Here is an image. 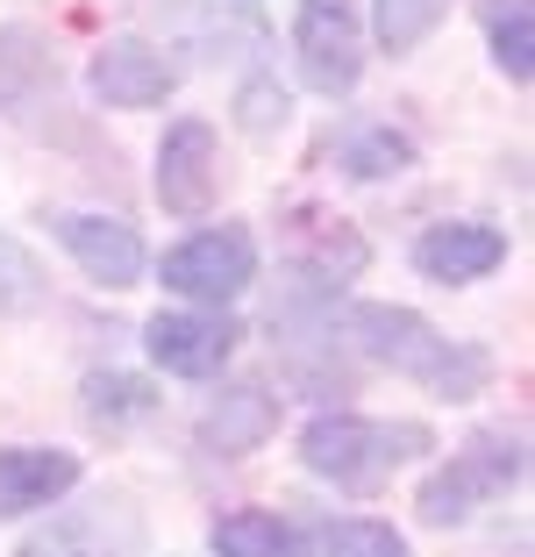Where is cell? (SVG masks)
Wrapping results in <instances>:
<instances>
[{
    "instance_id": "52a82bcc",
    "label": "cell",
    "mask_w": 535,
    "mask_h": 557,
    "mask_svg": "<svg viewBox=\"0 0 535 557\" xmlns=\"http://www.w3.org/2000/svg\"><path fill=\"white\" fill-rule=\"evenodd\" d=\"M22 557H144V522L129 500H94L22 543Z\"/></svg>"
},
{
    "instance_id": "2e32d148",
    "label": "cell",
    "mask_w": 535,
    "mask_h": 557,
    "mask_svg": "<svg viewBox=\"0 0 535 557\" xmlns=\"http://www.w3.org/2000/svg\"><path fill=\"white\" fill-rule=\"evenodd\" d=\"M493 58H500L507 79L528 86V72H535V8H528V0L493 8Z\"/></svg>"
},
{
    "instance_id": "ba28073f",
    "label": "cell",
    "mask_w": 535,
    "mask_h": 557,
    "mask_svg": "<svg viewBox=\"0 0 535 557\" xmlns=\"http://www.w3.org/2000/svg\"><path fill=\"white\" fill-rule=\"evenodd\" d=\"M236 336H244V329L228 322L222 308H214V314H158V322L144 329L150 358H158L164 372H178V379H208V372H222L228 350H236Z\"/></svg>"
},
{
    "instance_id": "9c48e42d",
    "label": "cell",
    "mask_w": 535,
    "mask_h": 557,
    "mask_svg": "<svg viewBox=\"0 0 535 557\" xmlns=\"http://www.w3.org/2000/svg\"><path fill=\"white\" fill-rule=\"evenodd\" d=\"M86 86H94L100 108H158V100L172 94V65H164L150 44H136V36H114V44L94 50Z\"/></svg>"
},
{
    "instance_id": "ffe728a7",
    "label": "cell",
    "mask_w": 535,
    "mask_h": 557,
    "mask_svg": "<svg viewBox=\"0 0 535 557\" xmlns=\"http://www.w3.org/2000/svg\"><path fill=\"white\" fill-rule=\"evenodd\" d=\"M36 300H43V264L15 236H0V314H29Z\"/></svg>"
},
{
    "instance_id": "277c9868",
    "label": "cell",
    "mask_w": 535,
    "mask_h": 557,
    "mask_svg": "<svg viewBox=\"0 0 535 557\" xmlns=\"http://www.w3.org/2000/svg\"><path fill=\"white\" fill-rule=\"evenodd\" d=\"M293 50H300L308 86L350 94L357 72H364V22H357V0H300V15H293Z\"/></svg>"
},
{
    "instance_id": "ac0fdd59",
    "label": "cell",
    "mask_w": 535,
    "mask_h": 557,
    "mask_svg": "<svg viewBox=\"0 0 535 557\" xmlns=\"http://www.w3.org/2000/svg\"><path fill=\"white\" fill-rule=\"evenodd\" d=\"M407 164H414V144L400 129H364L343 144V172L350 180H386V172H407Z\"/></svg>"
},
{
    "instance_id": "7402d4cb",
    "label": "cell",
    "mask_w": 535,
    "mask_h": 557,
    "mask_svg": "<svg viewBox=\"0 0 535 557\" xmlns=\"http://www.w3.org/2000/svg\"><path fill=\"white\" fill-rule=\"evenodd\" d=\"M236 122H244L250 136H272L278 122H286V86H272V79H250V86H244V115H236Z\"/></svg>"
},
{
    "instance_id": "4fadbf2b",
    "label": "cell",
    "mask_w": 535,
    "mask_h": 557,
    "mask_svg": "<svg viewBox=\"0 0 535 557\" xmlns=\"http://www.w3.org/2000/svg\"><path fill=\"white\" fill-rule=\"evenodd\" d=\"M272 429H278V400L264 386H228L208 408V422H200V443H208L214 458H250Z\"/></svg>"
},
{
    "instance_id": "e0dca14e",
    "label": "cell",
    "mask_w": 535,
    "mask_h": 557,
    "mask_svg": "<svg viewBox=\"0 0 535 557\" xmlns=\"http://www.w3.org/2000/svg\"><path fill=\"white\" fill-rule=\"evenodd\" d=\"M328 557H407V536L393 522H372V515H343V522L322 529Z\"/></svg>"
},
{
    "instance_id": "3957f363",
    "label": "cell",
    "mask_w": 535,
    "mask_h": 557,
    "mask_svg": "<svg viewBox=\"0 0 535 557\" xmlns=\"http://www.w3.org/2000/svg\"><path fill=\"white\" fill-rule=\"evenodd\" d=\"M514 479H521V443L514 436H471L464 450H457V458L422 486V522H436V529L464 522L478 500L507 493Z\"/></svg>"
},
{
    "instance_id": "8fae6325",
    "label": "cell",
    "mask_w": 535,
    "mask_h": 557,
    "mask_svg": "<svg viewBox=\"0 0 535 557\" xmlns=\"http://www.w3.org/2000/svg\"><path fill=\"white\" fill-rule=\"evenodd\" d=\"M65 250L100 278V286H136L144 278V236L129 222H108V214H65L58 222Z\"/></svg>"
},
{
    "instance_id": "5b68a950",
    "label": "cell",
    "mask_w": 535,
    "mask_h": 557,
    "mask_svg": "<svg viewBox=\"0 0 535 557\" xmlns=\"http://www.w3.org/2000/svg\"><path fill=\"white\" fill-rule=\"evenodd\" d=\"M250 278H258V244L244 230H200L194 244L164 250V286L186 300H208V308L236 300Z\"/></svg>"
},
{
    "instance_id": "5bb4252c",
    "label": "cell",
    "mask_w": 535,
    "mask_h": 557,
    "mask_svg": "<svg viewBox=\"0 0 535 557\" xmlns=\"http://www.w3.org/2000/svg\"><path fill=\"white\" fill-rule=\"evenodd\" d=\"M43 86H58V65H50V50L36 29H0V108L15 115L29 108Z\"/></svg>"
},
{
    "instance_id": "d6986e66",
    "label": "cell",
    "mask_w": 535,
    "mask_h": 557,
    "mask_svg": "<svg viewBox=\"0 0 535 557\" xmlns=\"http://www.w3.org/2000/svg\"><path fill=\"white\" fill-rule=\"evenodd\" d=\"M443 15H450V0H378V44L400 58V50H414Z\"/></svg>"
},
{
    "instance_id": "30bf717a",
    "label": "cell",
    "mask_w": 535,
    "mask_h": 557,
    "mask_svg": "<svg viewBox=\"0 0 535 557\" xmlns=\"http://www.w3.org/2000/svg\"><path fill=\"white\" fill-rule=\"evenodd\" d=\"M414 264H422V278H436V286H471V278H486L507 264V236L486 230V222H436V230L414 244Z\"/></svg>"
},
{
    "instance_id": "6da1fadb",
    "label": "cell",
    "mask_w": 535,
    "mask_h": 557,
    "mask_svg": "<svg viewBox=\"0 0 535 557\" xmlns=\"http://www.w3.org/2000/svg\"><path fill=\"white\" fill-rule=\"evenodd\" d=\"M343 336L372 364H393V372L436 386L443 400H471L493 379V358L471 344H450L436 322H422L414 308H386V300H364V308L343 314Z\"/></svg>"
},
{
    "instance_id": "7c38bea8",
    "label": "cell",
    "mask_w": 535,
    "mask_h": 557,
    "mask_svg": "<svg viewBox=\"0 0 535 557\" xmlns=\"http://www.w3.org/2000/svg\"><path fill=\"white\" fill-rule=\"evenodd\" d=\"M79 486L72 450H0V515H36Z\"/></svg>"
},
{
    "instance_id": "44dd1931",
    "label": "cell",
    "mask_w": 535,
    "mask_h": 557,
    "mask_svg": "<svg viewBox=\"0 0 535 557\" xmlns=\"http://www.w3.org/2000/svg\"><path fill=\"white\" fill-rule=\"evenodd\" d=\"M86 394H94V400H86V408H94V422H108V414H144L150 408V394H144V386H136V379H122V372H100V379H86Z\"/></svg>"
},
{
    "instance_id": "9a60e30c",
    "label": "cell",
    "mask_w": 535,
    "mask_h": 557,
    "mask_svg": "<svg viewBox=\"0 0 535 557\" xmlns=\"http://www.w3.org/2000/svg\"><path fill=\"white\" fill-rule=\"evenodd\" d=\"M208 543H214V557H308V550H300V529L278 522V515H264V508L222 515Z\"/></svg>"
},
{
    "instance_id": "8992f818",
    "label": "cell",
    "mask_w": 535,
    "mask_h": 557,
    "mask_svg": "<svg viewBox=\"0 0 535 557\" xmlns=\"http://www.w3.org/2000/svg\"><path fill=\"white\" fill-rule=\"evenodd\" d=\"M222 194V150L208 122H172L158 144V200L164 214H208Z\"/></svg>"
},
{
    "instance_id": "7a4b0ae2",
    "label": "cell",
    "mask_w": 535,
    "mask_h": 557,
    "mask_svg": "<svg viewBox=\"0 0 535 557\" xmlns=\"http://www.w3.org/2000/svg\"><path fill=\"white\" fill-rule=\"evenodd\" d=\"M422 450H436V436H428L422 422H364V414H322V422H308V436H300L308 472L336 479V486H350V493L386 486V479L400 472L407 458H422Z\"/></svg>"
}]
</instances>
